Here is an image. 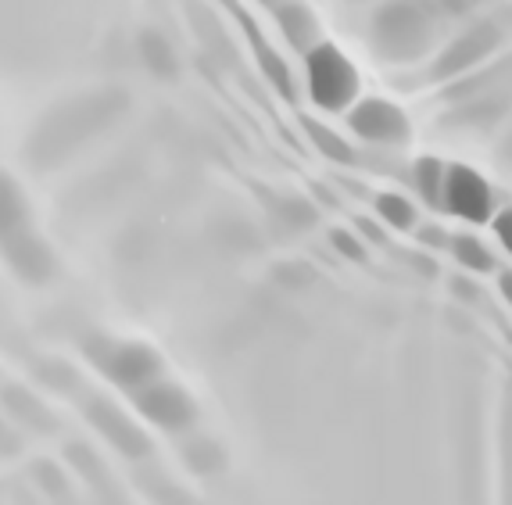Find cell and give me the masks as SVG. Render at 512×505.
I'll return each instance as SVG.
<instances>
[{
  "label": "cell",
  "instance_id": "cell-1",
  "mask_svg": "<svg viewBox=\"0 0 512 505\" xmlns=\"http://www.w3.org/2000/svg\"><path fill=\"white\" fill-rule=\"evenodd\" d=\"M122 108H126L122 90H101V94H86L61 104L58 112H51L36 126L33 140H29V155L40 169L65 162V155H72L83 140L97 137Z\"/></svg>",
  "mask_w": 512,
  "mask_h": 505
},
{
  "label": "cell",
  "instance_id": "cell-2",
  "mask_svg": "<svg viewBox=\"0 0 512 505\" xmlns=\"http://www.w3.org/2000/svg\"><path fill=\"white\" fill-rule=\"evenodd\" d=\"M83 351L104 380L126 387V391H137V387L162 377V359H158V351L147 348V344L115 341V337L94 334L83 341Z\"/></svg>",
  "mask_w": 512,
  "mask_h": 505
},
{
  "label": "cell",
  "instance_id": "cell-3",
  "mask_svg": "<svg viewBox=\"0 0 512 505\" xmlns=\"http://www.w3.org/2000/svg\"><path fill=\"white\" fill-rule=\"evenodd\" d=\"M308 94L326 112H341L359 97V72L333 43H319L305 54Z\"/></svg>",
  "mask_w": 512,
  "mask_h": 505
},
{
  "label": "cell",
  "instance_id": "cell-4",
  "mask_svg": "<svg viewBox=\"0 0 512 505\" xmlns=\"http://www.w3.org/2000/svg\"><path fill=\"white\" fill-rule=\"evenodd\" d=\"M373 29H376V40H380V51L387 58H412V54H419L423 40L430 36V18L412 0H398V4H391V8H384L376 15Z\"/></svg>",
  "mask_w": 512,
  "mask_h": 505
},
{
  "label": "cell",
  "instance_id": "cell-5",
  "mask_svg": "<svg viewBox=\"0 0 512 505\" xmlns=\"http://www.w3.org/2000/svg\"><path fill=\"white\" fill-rule=\"evenodd\" d=\"M133 405L140 409V416L154 423V427L169 430V434H180V430L194 427L197 420V405L180 384L172 380H151V384L137 387L133 391Z\"/></svg>",
  "mask_w": 512,
  "mask_h": 505
},
{
  "label": "cell",
  "instance_id": "cell-6",
  "mask_svg": "<svg viewBox=\"0 0 512 505\" xmlns=\"http://www.w3.org/2000/svg\"><path fill=\"white\" fill-rule=\"evenodd\" d=\"M86 420L94 423V430L111 441V448H119L126 459H144L151 452V437L140 430L133 416L119 409V405L104 402V398H86Z\"/></svg>",
  "mask_w": 512,
  "mask_h": 505
},
{
  "label": "cell",
  "instance_id": "cell-7",
  "mask_svg": "<svg viewBox=\"0 0 512 505\" xmlns=\"http://www.w3.org/2000/svg\"><path fill=\"white\" fill-rule=\"evenodd\" d=\"M444 208L470 223H487L495 212V201L480 172H473L470 165H452L444 176Z\"/></svg>",
  "mask_w": 512,
  "mask_h": 505
},
{
  "label": "cell",
  "instance_id": "cell-8",
  "mask_svg": "<svg viewBox=\"0 0 512 505\" xmlns=\"http://www.w3.org/2000/svg\"><path fill=\"white\" fill-rule=\"evenodd\" d=\"M348 126L359 133L369 144H402L409 140V119H405L402 108H394L391 101H380V97H369L351 108Z\"/></svg>",
  "mask_w": 512,
  "mask_h": 505
},
{
  "label": "cell",
  "instance_id": "cell-9",
  "mask_svg": "<svg viewBox=\"0 0 512 505\" xmlns=\"http://www.w3.org/2000/svg\"><path fill=\"white\" fill-rule=\"evenodd\" d=\"M0 251H4V258H8V266L15 269L26 283H47L54 276V269H58L51 248L43 244V237H36L33 226L15 233L11 240H4Z\"/></svg>",
  "mask_w": 512,
  "mask_h": 505
},
{
  "label": "cell",
  "instance_id": "cell-10",
  "mask_svg": "<svg viewBox=\"0 0 512 505\" xmlns=\"http://www.w3.org/2000/svg\"><path fill=\"white\" fill-rule=\"evenodd\" d=\"M495 47V29H473L470 36H462L455 47H448L444 51V58L437 61V76H459V72H466L477 58H484L487 51Z\"/></svg>",
  "mask_w": 512,
  "mask_h": 505
},
{
  "label": "cell",
  "instance_id": "cell-11",
  "mask_svg": "<svg viewBox=\"0 0 512 505\" xmlns=\"http://www.w3.org/2000/svg\"><path fill=\"white\" fill-rule=\"evenodd\" d=\"M276 22H280L283 36H287V43H291L294 51L308 54L312 47H319V26L308 8H301V4H283V8L276 11Z\"/></svg>",
  "mask_w": 512,
  "mask_h": 505
},
{
  "label": "cell",
  "instance_id": "cell-12",
  "mask_svg": "<svg viewBox=\"0 0 512 505\" xmlns=\"http://www.w3.org/2000/svg\"><path fill=\"white\" fill-rule=\"evenodd\" d=\"M22 230H29L26 197H22V190H18V183L11 180L8 172H0V244Z\"/></svg>",
  "mask_w": 512,
  "mask_h": 505
},
{
  "label": "cell",
  "instance_id": "cell-13",
  "mask_svg": "<svg viewBox=\"0 0 512 505\" xmlns=\"http://www.w3.org/2000/svg\"><path fill=\"white\" fill-rule=\"evenodd\" d=\"M416 190H419V197L427 201L430 208H444V176H448V169H444L437 158H419L416 162Z\"/></svg>",
  "mask_w": 512,
  "mask_h": 505
},
{
  "label": "cell",
  "instance_id": "cell-14",
  "mask_svg": "<svg viewBox=\"0 0 512 505\" xmlns=\"http://www.w3.org/2000/svg\"><path fill=\"white\" fill-rule=\"evenodd\" d=\"M452 255H455V262H459L462 269H470V273H491V269H495L491 251H487L477 237H470V233H459V237L452 240Z\"/></svg>",
  "mask_w": 512,
  "mask_h": 505
},
{
  "label": "cell",
  "instance_id": "cell-15",
  "mask_svg": "<svg viewBox=\"0 0 512 505\" xmlns=\"http://www.w3.org/2000/svg\"><path fill=\"white\" fill-rule=\"evenodd\" d=\"M376 215L384 219L391 230H412L416 226V208L402 194H380L376 197Z\"/></svg>",
  "mask_w": 512,
  "mask_h": 505
},
{
  "label": "cell",
  "instance_id": "cell-16",
  "mask_svg": "<svg viewBox=\"0 0 512 505\" xmlns=\"http://www.w3.org/2000/svg\"><path fill=\"white\" fill-rule=\"evenodd\" d=\"M140 58H144V65L154 72V76H172V72H176V58H172L169 43H165L158 33L140 36Z\"/></svg>",
  "mask_w": 512,
  "mask_h": 505
},
{
  "label": "cell",
  "instance_id": "cell-17",
  "mask_svg": "<svg viewBox=\"0 0 512 505\" xmlns=\"http://www.w3.org/2000/svg\"><path fill=\"white\" fill-rule=\"evenodd\" d=\"M305 129H308V137H312V144L323 151L330 162H341V165H348V162H355V155H351V147L344 144L333 129H326L323 122H305Z\"/></svg>",
  "mask_w": 512,
  "mask_h": 505
},
{
  "label": "cell",
  "instance_id": "cell-18",
  "mask_svg": "<svg viewBox=\"0 0 512 505\" xmlns=\"http://www.w3.org/2000/svg\"><path fill=\"white\" fill-rule=\"evenodd\" d=\"M255 36V47H258V58H262V69H265V76L273 79V86L280 90L287 101H294V83H291V69H287V61H280L276 58L269 47H265V40L258 33H251Z\"/></svg>",
  "mask_w": 512,
  "mask_h": 505
},
{
  "label": "cell",
  "instance_id": "cell-19",
  "mask_svg": "<svg viewBox=\"0 0 512 505\" xmlns=\"http://www.w3.org/2000/svg\"><path fill=\"white\" fill-rule=\"evenodd\" d=\"M4 402L11 405V409L18 412V420H26L29 427L36 430H51L54 423L47 420V409H43L40 402H36L33 394H22V391H4Z\"/></svg>",
  "mask_w": 512,
  "mask_h": 505
},
{
  "label": "cell",
  "instance_id": "cell-20",
  "mask_svg": "<svg viewBox=\"0 0 512 505\" xmlns=\"http://www.w3.org/2000/svg\"><path fill=\"white\" fill-rule=\"evenodd\" d=\"M187 463L194 466V470H201V473H212L215 466L222 463V455H219V448L212 445V441H190L187 445Z\"/></svg>",
  "mask_w": 512,
  "mask_h": 505
},
{
  "label": "cell",
  "instance_id": "cell-21",
  "mask_svg": "<svg viewBox=\"0 0 512 505\" xmlns=\"http://www.w3.org/2000/svg\"><path fill=\"white\" fill-rule=\"evenodd\" d=\"M330 240H333V248L341 251L344 258H351V262H366V248H362V244H359L355 237H351V233L333 230V233H330Z\"/></svg>",
  "mask_w": 512,
  "mask_h": 505
},
{
  "label": "cell",
  "instance_id": "cell-22",
  "mask_svg": "<svg viewBox=\"0 0 512 505\" xmlns=\"http://www.w3.org/2000/svg\"><path fill=\"white\" fill-rule=\"evenodd\" d=\"M495 233H498V240L505 244V251L512 255V208H505L502 215H495Z\"/></svg>",
  "mask_w": 512,
  "mask_h": 505
},
{
  "label": "cell",
  "instance_id": "cell-23",
  "mask_svg": "<svg viewBox=\"0 0 512 505\" xmlns=\"http://www.w3.org/2000/svg\"><path fill=\"white\" fill-rule=\"evenodd\" d=\"M419 240H423V244H430V248H444V233L437 230V226H430V230H419Z\"/></svg>",
  "mask_w": 512,
  "mask_h": 505
},
{
  "label": "cell",
  "instance_id": "cell-24",
  "mask_svg": "<svg viewBox=\"0 0 512 505\" xmlns=\"http://www.w3.org/2000/svg\"><path fill=\"white\" fill-rule=\"evenodd\" d=\"M498 283H502V294H505V298L512 301V273H502V280H498Z\"/></svg>",
  "mask_w": 512,
  "mask_h": 505
},
{
  "label": "cell",
  "instance_id": "cell-25",
  "mask_svg": "<svg viewBox=\"0 0 512 505\" xmlns=\"http://www.w3.org/2000/svg\"><path fill=\"white\" fill-rule=\"evenodd\" d=\"M269 4H273V0H269Z\"/></svg>",
  "mask_w": 512,
  "mask_h": 505
}]
</instances>
